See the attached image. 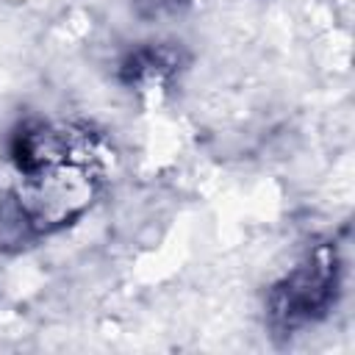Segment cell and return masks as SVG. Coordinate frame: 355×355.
Segmentation results:
<instances>
[{"instance_id":"cell-1","label":"cell","mask_w":355,"mask_h":355,"mask_svg":"<svg viewBox=\"0 0 355 355\" xmlns=\"http://www.w3.org/2000/svg\"><path fill=\"white\" fill-rule=\"evenodd\" d=\"M17 211L31 233H53L80 216L100 183V147L72 125H28L17 133Z\"/></svg>"},{"instance_id":"cell-2","label":"cell","mask_w":355,"mask_h":355,"mask_svg":"<svg viewBox=\"0 0 355 355\" xmlns=\"http://www.w3.org/2000/svg\"><path fill=\"white\" fill-rule=\"evenodd\" d=\"M338 294V258L333 247H316L269 291V319L291 333L322 319Z\"/></svg>"},{"instance_id":"cell-3","label":"cell","mask_w":355,"mask_h":355,"mask_svg":"<svg viewBox=\"0 0 355 355\" xmlns=\"http://www.w3.org/2000/svg\"><path fill=\"white\" fill-rule=\"evenodd\" d=\"M175 72H178V53L169 50V47H144V50H136L122 64V78L130 86H139V89L161 86Z\"/></svg>"},{"instance_id":"cell-4","label":"cell","mask_w":355,"mask_h":355,"mask_svg":"<svg viewBox=\"0 0 355 355\" xmlns=\"http://www.w3.org/2000/svg\"><path fill=\"white\" fill-rule=\"evenodd\" d=\"M147 3H150V6H153V14H161V11H164V8H166V6H172V3H175V0H139V6H141V8H144V6H147Z\"/></svg>"}]
</instances>
